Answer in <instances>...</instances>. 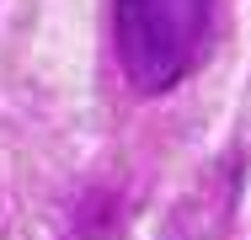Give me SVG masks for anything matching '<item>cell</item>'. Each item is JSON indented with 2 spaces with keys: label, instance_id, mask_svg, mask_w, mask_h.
Here are the masks:
<instances>
[{
  "label": "cell",
  "instance_id": "6da1fadb",
  "mask_svg": "<svg viewBox=\"0 0 251 240\" xmlns=\"http://www.w3.org/2000/svg\"><path fill=\"white\" fill-rule=\"evenodd\" d=\"M214 0H112V38L128 86L160 96L193 75Z\"/></svg>",
  "mask_w": 251,
  "mask_h": 240
}]
</instances>
